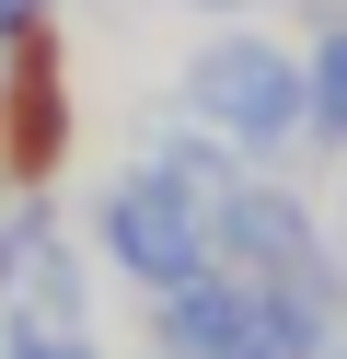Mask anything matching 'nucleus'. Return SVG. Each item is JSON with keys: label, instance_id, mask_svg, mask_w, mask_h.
<instances>
[{"label": "nucleus", "instance_id": "1", "mask_svg": "<svg viewBox=\"0 0 347 359\" xmlns=\"http://www.w3.org/2000/svg\"><path fill=\"white\" fill-rule=\"evenodd\" d=\"M46 151H58V47L23 35V70H12V163L35 174Z\"/></svg>", "mask_w": 347, "mask_h": 359}]
</instances>
